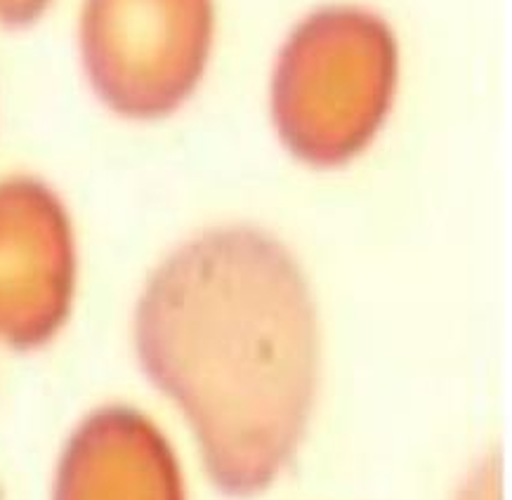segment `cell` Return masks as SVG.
Masks as SVG:
<instances>
[{"label": "cell", "mask_w": 512, "mask_h": 500, "mask_svg": "<svg viewBox=\"0 0 512 500\" xmlns=\"http://www.w3.org/2000/svg\"><path fill=\"white\" fill-rule=\"evenodd\" d=\"M458 500H503V482L501 465L487 460L479 470L468 479L465 489Z\"/></svg>", "instance_id": "8992f818"}, {"label": "cell", "mask_w": 512, "mask_h": 500, "mask_svg": "<svg viewBox=\"0 0 512 500\" xmlns=\"http://www.w3.org/2000/svg\"><path fill=\"white\" fill-rule=\"evenodd\" d=\"M78 279L69 210L43 180H0V345L36 350L67 324Z\"/></svg>", "instance_id": "277c9868"}, {"label": "cell", "mask_w": 512, "mask_h": 500, "mask_svg": "<svg viewBox=\"0 0 512 500\" xmlns=\"http://www.w3.org/2000/svg\"><path fill=\"white\" fill-rule=\"evenodd\" d=\"M55 500H185L173 446L144 413L104 406L71 434Z\"/></svg>", "instance_id": "5b68a950"}, {"label": "cell", "mask_w": 512, "mask_h": 500, "mask_svg": "<svg viewBox=\"0 0 512 500\" xmlns=\"http://www.w3.org/2000/svg\"><path fill=\"white\" fill-rule=\"evenodd\" d=\"M135 350L218 489L251 496L291 463L317 392L319 328L284 243L220 227L177 246L137 300Z\"/></svg>", "instance_id": "6da1fadb"}, {"label": "cell", "mask_w": 512, "mask_h": 500, "mask_svg": "<svg viewBox=\"0 0 512 500\" xmlns=\"http://www.w3.org/2000/svg\"><path fill=\"white\" fill-rule=\"evenodd\" d=\"M213 38V0H83L78 19L90 88L130 121L180 109L206 74Z\"/></svg>", "instance_id": "3957f363"}, {"label": "cell", "mask_w": 512, "mask_h": 500, "mask_svg": "<svg viewBox=\"0 0 512 500\" xmlns=\"http://www.w3.org/2000/svg\"><path fill=\"white\" fill-rule=\"evenodd\" d=\"M52 0H0V26L24 29L38 22L50 8Z\"/></svg>", "instance_id": "52a82bcc"}, {"label": "cell", "mask_w": 512, "mask_h": 500, "mask_svg": "<svg viewBox=\"0 0 512 500\" xmlns=\"http://www.w3.org/2000/svg\"><path fill=\"white\" fill-rule=\"evenodd\" d=\"M397 83L392 26L361 5H326L281 45L269 85L274 128L307 166H343L376 140Z\"/></svg>", "instance_id": "7a4b0ae2"}]
</instances>
